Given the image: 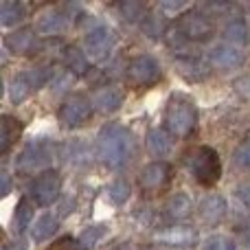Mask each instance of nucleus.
Returning a JSON list of instances; mask_svg holds the SVG:
<instances>
[{
  "instance_id": "1",
  "label": "nucleus",
  "mask_w": 250,
  "mask_h": 250,
  "mask_svg": "<svg viewBox=\"0 0 250 250\" xmlns=\"http://www.w3.org/2000/svg\"><path fill=\"white\" fill-rule=\"evenodd\" d=\"M129 149H132V136L125 127L117 123L105 125L99 132V138H97V156L104 165L117 169L127 160Z\"/></svg>"
},
{
  "instance_id": "2",
  "label": "nucleus",
  "mask_w": 250,
  "mask_h": 250,
  "mask_svg": "<svg viewBox=\"0 0 250 250\" xmlns=\"http://www.w3.org/2000/svg\"><path fill=\"white\" fill-rule=\"evenodd\" d=\"M185 163L198 185L202 187H215L222 178V160L217 151L208 145H198L187 151Z\"/></svg>"
},
{
  "instance_id": "3",
  "label": "nucleus",
  "mask_w": 250,
  "mask_h": 250,
  "mask_svg": "<svg viewBox=\"0 0 250 250\" xmlns=\"http://www.w3.org/2000/svg\"><path fill=\"white\" fill-rule=\"evenodd\" d=\"M195 121H198V112H195L193 101L182 95H176L169 99L167 108H165V127L171 136H189L195 127Z\"/></svg>"
},
{
  "instance_id": "4",
  "label": "nucleus",
  "mask_w": 250,
  "mask_h": 250,
  "mask_svg": "<svg viewBox=\"0 0 250 250\" xmlns=\"http://www.w3.org/2000/svg\"><path fill=\"white\" fill-rule=\"evenodd\" d=\"M51 75H53V70L48 66H38V68H29L24 73H20L18 77H13L11 83H9V97H11V101L13 104H22L33 90L42 88L51 79Z\"/></svg>"
},
{
  "instance_id": "5",
  "label": "nucleus",
  "mask_w": 250,
  "mask_h": 250,
  "mask_svg": "<svg viewBox=\"0 0 250 250\" xmlns=\"http://www.w3.org/2000/svg\"><path fill=\"white\" fill-rule=\"evenodd\" d=\"M176 31L187 40V42H204L213 35L215 26H213L211 18L204 16L200 11H187L178 18Z\"/></svg>"
},
{
  "instance_id": "6",
  "label": "nucleus",
  "mask_w": 250,
  "mask_h": 250,
  "mask_svg": "<svg viewBox=\"0 0 250 250\" xmlns=\"http://www.w3.org/2000/svg\"><path fill=\"white\" fill-rule=\"evenodd\" d=\"M62 191V176L55 169H46L40 176H35L29 185V193L40 207H51Z\"/></svg>"
},
{
  "instance_id": "7",
  "label": "nucleus",
  "mask_w": 250,
  "mask_h": 250,
  "mask_svg": "<svg viewBox=\"0 0 250 250\" xmlns=\"http://www.w3.org/2000/svg\"><path fill=\"white\" fill-rule=\"evenodd\" d=\"M125 75L132 88H149L160 79V66L149 55H136L129 60Z\"/></svg>"
},
{
  "instance_id": "8",
  "label": "nucleus",
  "mask_w": 250,
  "mask_h": 250,
  "mask_svg": "<svg viewBox=\"0 0 250 250\" xmlns=\"http://www.w3.org/2000/svg\"><path fill=\"white\" fill-rule=\"evenodd\" d=\"M92 99H88L86 95H70L64 104L60 105V112H57V119H60L62 125L66 127H77V125L86 123L88 119L92 117Z\"/></svg>"
},
{
  "instance_id": "9",
  "label": "nucleus",
  "mask_w": 250,
  "mask_h": 250,
  "mask_svg": "<svg viewBox=\"0 0 250 250\" xmlns=\"http://www.w3.org/2000/svg\"><path fill=\"white\" fill-rule=\"evenodd\" d=\"M171 182V167L163 160H156V163H149L138 176V185L145 193H158L165 187Z\"/></svg>"
},
{
  "instance_id": "10",
  "label": "nucleus",
  "mask_w": 250,
  "mask_h": 250,
  "mask_svg": "<svg viewBox=\"0 0 250 250\" xmlns=\"http://www.w3.org/2000/svg\"><path fill=\"white\" fill-rule=\"evenodd\" d=\"M4 46H7L13 55H35L40 48L38 31L31 29V26L13 31V33H9L7 38H4Z\"/></svg>"
},
{
  "instance_id": "11",
  "label": "nucleus",
  "mask_w": 250,
  "mask_h": 250,
  "mask_svg": "<svg viewBox=\"0 0 250 250\" xmlns=\"http://www.w3.org/2000/svg\"><path fill=\"white\" fill-rule=\"evenodd\" d=\"M86 53L92 60H105L114 46V38L105 26H97L86 35Z\"/></svg>"
},
{
  "instance_id": "12",
  "label": "nucleus",
  "mask_w": 250,
  "mask_h": 250,
  "mask_svg": "<svg viewBox=\"0 0 250 250\" xmlns=\"http://www.w3.org/2000/svg\"><path fill=\"white\" fill-rule=\"evenodd\" d=\"M244 62V53L237 46H230V44H220V46L211 48L208 53V64L217 70H230L242 66Z\"/></svg>"
},
{
  "instance_id": "13",
  "label": "nucleus",
  "mask_w": 250,
  "mask_h": 250,
  "mask_svg": "<svg viewBox=\"0 0 250 250\" xmlns=\"http://www.w3.org/2000/svg\"><path fill=\"white\" fill-rule=\"evenodd\" d=\"M64 26H66V16L53 7L44 9L38 16V20H35V31H38V35H57Z\"/></svg>"
},
{
  "instance_id": "14",
  "label": "nucleus",
  "mask_w": 250,
  "mask_h": 250,
  "mask_svg": "<svg viewBox=\"0 0 250 250\" xmlns=\"http://www.w3.org/2000/svg\"><path fill=\"white\" fill-rule=\"evenodd\" d=\"M121 104H123V95L119 88L104 86L92 92V105L99 112H114V110L121 108Z\"/></svg>"
},
{
  "instance_id": "15",
  "label": "nucleus",
  "mask_w": 250,
  "mask_h": 250,
  "mask_svg": "<svg viewBox=\"0 0 250 250\" xmlns=\"http://www.w3.org/2000/svg\"><path fill=\"white\" fill-rule=\"evenodd\" d=\"M226 215V202L220 195L211 193L200 202V217H202L207 224H220Z\"/></svg>"
},
{
  "instance_id": "16",
  "label": "nucleus",
  "mask_w": 250,
  "mask_h": 250,
  "mask_svg": "<svg viewBox=\"0 0 250 250\" xmlns=\"http://www.w3.org/2000/svg\"><path fill=\"white\" fill-rule=\"evenodd\" d=\"M145 145H147V151L156 158H165V156L171 151V141H169V134L160 127H151L147 132V138H145Z\"/></svg>"
},
{
  "instance_id": "17",
  "label": "nucleus",
  "mask_w": 250,
  "mask_h": 250,
  "mask_svg": "<svg viewBox=\"0 0 250 250\" xmlns=\"http://www.w3.org/2000/svg\"><path fill=\"white\" fill-rule=\"evenodd\" d=\"M0 127H2V156H7L22 134V121H18L11 114H2Z\"/></svg>"
},
{
  "instance_id": "18",
  "label": "nucleus",
  "mask_w": 250,
  "mask_h": 250,
  "mask_svg": "<svg viewBox=\"0 0 250 250\" xmlns=\"http://www.w3.org/2000/svg\"><path fill=\"white\" fill-rule=\"evenodd\" d=\"M165 211H167V215L171 217V220L180 222L191 215L193 202H191V198L187 193H173L171 198L167 200V204H165Z\"/></svg>"
},
{
  "instance_id": "19",
  "label": "nucleus",
  "mask_w": 250,
  "mask_h": 250,
  "mask_svg": "<svg viewBox=\"0 0 250 250\" xmlns=\"http://www.w3.org/2000/svg\"><path fill=\"white\" fill-rule=\"evenodd\" d=\"M42 160H46L44 145L42 143H31V145L22 151L20 160H18V167H20V171H29V169H33L35 165H40Z\"/></svg>"
},
{
  "instance_id": "20",
  "label": "nucleus",
  "mask_w": 250,
  "mask_h": 250,
  "mask_svg": "<svg viewBox=\"0 0 250 250\" xmlns=\"http://www.w3.org/2000/svg\"><path fill=\"white\" fill-rule=\"evenodd\" d=\"M64 64L70 73L75 75H86L88 73V57L86 53H82L79 48L75 46H68L64 51Z\"/></svg>"
},
{
  "instance_id": "21",
  "label": "nucleus",
  "mask_w": 250,
  "mask_h": 250,
  "mask_svg": "<svg viewBox=\"0 0 250 250\" xmlns=\"http://www.w3.org/2000/svg\"><path fill=\"white\" fill-rule=\"evenodd\" d=\"M57 226H60V220L53 215H42L38 222H35L33 230H31V235H33V242H44V239H48L53 233L57 230Z\"/></svg>"
},
{
  "instance_id": "22",
  "label": "nucleus",
  "mask_w": 250,
  "mask_h": 250,
  "mask_svg": "<svg viewBox=\"0 0 250 250\" xmlns=\"http://www.w3.org/2000/svg\"><path fill=\"white\" fill-rule=\"evenodd\" d=\"M31 220H33V204H31L26 198H22L16 207V230L18 233L29 229Z\"/></svg>"
},
{
  "instance_id": "23",
  "label": "nucleus",
  "mask_w": 250,
  "mask_h": 250,
  "mask_svg": "<svg viewBox=\"0 0 250 250\" xmlns=\"http://www.w3.org/2000/svg\"><path fill=\"white\" fill-rule=\"evenodd\" d=\"M224 38L229 40V42H246V38H248L246 22H244L242 18L229 20V24L224 26Z\"/></svg>"
},
{
  "instance_id": "24",
  "label": "nucleus",
  "mask_w": 250,
  "mask_h": 250,
  "mask_svg": "<svg viewBox=\"0 0 250 250\" xmlns=\"http://www.w3.org/2000/svg\"><path fill=\"white\" fill-rule=\"evenodd\" d=\"M22 18H24V7L20 2H2V7H0V22L4 26L16 24Z\"/></svg>"
},
{
  "instance_id": "25",
  "label": "nucleus",
  "mask_w": 250,
  "mask_h": 250,
  "mask_svg": "<svg viewBox=\"0 0 250 250\" xmlns=\"http://www.w3.org/2000/svg\"><path fill=\"white\" fill-rule=\"evenodd\" d=\"M160 239H165L169 246H187L195 239V233H191L187 229H171L169 233L160 235Z\"/></svg>"
},
{
  "instance_id": "26",
  "label": "nucleus",
  "mask_w": 250,
  "mask_h": 250,
  "mask_svg": "<svg viewBox=\"0 0 250 250\" xmlns=\"http://www.w3.org/2000/svg\"><path fill=\"white\" fill-rule=\"evenodd\" d=\"M108 200L112 204H123L125 200L129 198V185L125 180H117V182H112V185L108 187Z\"/></svg>"
},
{
  "instance_id": "27",
  "label": "nucleus",
  "mask_w": 250,
  "mask_h": 250,
  "mask_svg": "<svg viewBox=\"0 0 250 250\" xmlns=\"http://www.w3.org/2000/svg\"><path fill=\"white\" fill-rule=\"evenodd\" d=\"M233 163L239 171H250V141L242 143V145L237 147V151H235V156H233Z\"/></svg>"
},
{
  "instance_id": "28",
  "label": "nucleus",
  "mask_w": 250,
  "mask_h": 250,
  "mask_svg": "<svg viewBox=\"0 0 250 250\" xmlns=\"http://www.w3.org/2000/svg\"><path fill=\"white\" fill-rule=\"evenodd\" d=\"M46 250H88V246H83V242H79V239L66 235V237L55 239Z\"/></svg>"
},
{
  "instance_id": "29",
  "label": "nucleus",
  "mask_w": 250,
  "mask_h": 250,
  "mask_svg": "<svg viewBox=\"0 0 250 250\" xmlns=\"http://www.w3.org/2000/svg\"><path fill=\"white\" fill-rule=\"evenodd\" d=\"M202 250H235V242L224 237V235H213V237H208L204 242Z\"/></svg>"
},
{
  "instance_id": "30",
  "label": "nucleus",
  "mask_w": 250,
  "mask_h": 250,
  "mask_svg": "<svg viewBox=\"0 0 250 250\" xmlns=\"http://www.w3.org/2000/svg\"><path fill=\"white\" fill-rule=\"evenodd\" d=\"M237 198L242 200V202L250 208V182H244V185H239V189H237Z\"/></svg>"
},
{
  "instance_id": "31",
  "label": "nucleus",
  "mask_w": 250,
  "mask_h": 250,
  "mask_svg": "<svg viewBox=\"0 0 250 250\" xmlns=\"http://www.w3.org/2000/svg\"><path fill=\"white\" fill-rule=\"evenodd\" d=\"M2 195H7L9 193V176L7 173H2V191H0Z\"/></svg>"
}]
</instances>
